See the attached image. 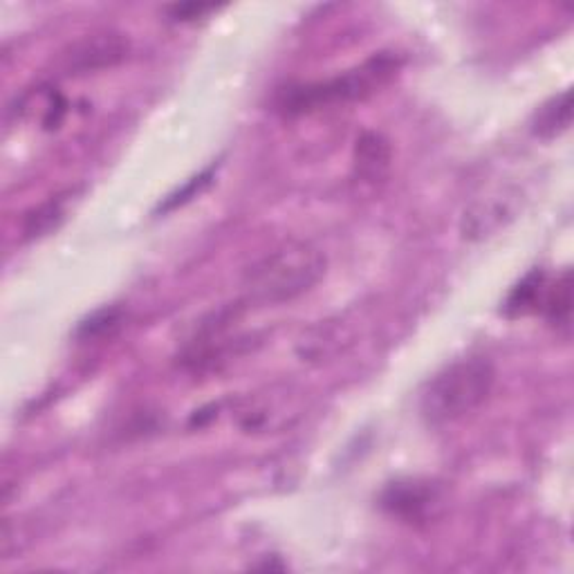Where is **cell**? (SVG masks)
Instances as JSON below:
<instances>
[{
	"label": "cell",
	"mask_w": 574,
	"mask_h": 574,
	"mask_svg": "<svg viewBox=\"0 0 574 574\" xmlns=\"http://www.w3.org/2000/svg\"><path fill=\"white\" fill-rule=\"evenodd\" d=\"M323 274L325 256L310 242L295 240L256 261L244 272L242 285L250 295V301L278 306L310 292Z\"/></svg>",
	"instance_id": "1"
},
{
	"label": "cell",
	"mask_w": 574,
	"mask_h": 574,
	"mask_svg": "<svg viewBox=\"0 0 574 574\" xmlns=\"http://www.w3.org/2000/svg\"><path fill=\"white\" fill-rule=\"evenodd\" d=\"M399 70V59L393 55H375L355 70H348L339 76L312 81V84H295L278 91L274 106L280 115L295 117L314 112L327 106L361 101L380 93V88L388 86L391 79Z\"/></svg>",
	"instance_id": "2"
},
{
	"label": "cell",
	"mask_w": 574,
	"mask_h": 574,
	"mask_svg": "<svg viewBox=\"0 0 574 574\" xmlns=\"http://www.w3.org/2000/svg\"><path fill=\"white\" fill-rule=\"evenodd\" d=\"M497 384L494 363L485 357H465L444 366L427 384L420 414L427 424L444 427L478 411Z\"/></svg>",
	"instance_id": "3"
},
{
	"label": "cell",
	"mask_w": 574,
	"mask_h": 574,
	"mask_svg": "<svg viewBox=\"0 0 574 574\" xmlns=\"http://www.w3.org/2000/svg\"><path fill=\"white\" fill-rule=\"evenodd\" d=\"M442 503L444 497L440 485L418 478L395 480L382 491L380 497V505L386 514L411 525H422L433 521Z\"/></svg>",
	"instance_id": "4"
},
{
	"label": "cell",
	"mask_w": 574,
	"mask_h": 574,
	"mask_svg": "<svg viewBox=\"0 0 574 574\" xmlns=\"http://www.w3.org/2000/svg\"><path fill=\"white\" fill-rule=\"evenodd\" d=\"M129 55V38L117 32H101L81 38L68 55H63V70L68 74H88L121 63Z\"/></svg>",
	"instance_id": "5"
},
{
	"label": "cell",
	"mask_w": 574,
	"mask_h": 574,
	"mask_svg": "<svg viewBox=\"0 0 574 574\" xmlns=\"http://www.w3.org/2000/svg\"><path fill=\"white\" fill-rule=\"evenodd\" d=\"M550 287V276L546 270L527 272L510 290L503 301V314L507 319H521L529 314H539L543 310V301Z\"/></svg>",
	"instance_id": "6"
},
{
	"label": "cell",
	"mask_w": 574,
	"mask_h": 574,
	"mask_svg": "<svg viewBox=\"0 0 574 574\" xmlns=\"http://www.w3.org/2000/svg\"><path fill=\"white\" fill-rule=\"evenodd\" d=\"M572 127V93L563 91L550 97L531 117L529 131L539 140H557Z\"/></svg>",
	"instance_id": "7"
},
{
	"label": "cell",
	"mask_w": 574,
	"mask_h": 574,
	"mask_svg": "<svg viewBox=\"0 0 574 574\" xmlns=\"http://www.w3.org/2000/svg\"><path fill=\"white\" fill-rule=\"evenodd\" d=\"M355 164H357V171L361 178L366 180H380L388 164H391V144L386 137H382L380 133H363L357 140V148H355Z\"/></svg>",
	"instance_id": "8"
},
{
	"label": "cell",
	"mask_w": 574,
	"mask_h": 574,
	"mask_svg": "<svg viewBox=\"0 0 574 574\" xmlns=\"http://www.w3.org/2000/svg\"><path fill=\"white\" fill-rule=\"evenodd\" d=\"M541 314L548 319L550 325L557 331L570 333V321H572V272L563 270L557 280L550 283L548 295L543 301Z\"/></svg>",
	"instance_id": "9"
},
{
	"label": "cell",
	"mask_w": 574,
	"mask_h": 574,
	"mask_svg": "<svg viewBox=\"0 0 574 574\" xmlns=\"http://www.w3.org/2000/svg\"><path fill=\"white\" fill-rule=\"evenodd\" d=\"M65 202H68L65 195H57L40 204V207H36L32 214H27L23 223L25 238H38L57 229L65 218Z\"/></svg>",
	"instance_id": "10"
},
{
	"label": "cell",
	"mask_w": 574,
	"mask_h": 574,
	"mask_svg": "<svg viewBox=\"0 0 574 574\" xmlns=\"http://www.w3.org/2000/svg\"><path fill=\"white\" fill-rule=\"evenodd\" d=\"M124 321V312L121 308H101L97 312H93L88 319H84L76 327V337L81 342H91V339H101L106 335H112L117 327Z\"/></svg>",
	"instance_id": "11"
},
{
	"label": "cell",
	"mask_w": 574,
	"mask_h": 574,
	"mask_svg": "<svg viewBox=\"0 0 574 574\" xmlns=\"http://www.w3.org/2000/svg\"><path fill=\"white\" fill-rule=\"evenodd\" d=\"M212 180H214V167H210L207 171H202L200 176L191 178L182 189L171 193L167 200H164V204H159V212H171V210L182 207V204L193 200L202 189H207L212 184Z\"/></svg>",
	"instance_id": "12"
},
{
	"label": "cell",
	"mask_w": 574,
	"mask_h": 574,
	"mask_svg": "<svg viewBox=\"0 0 574 574\" xmlns=\"http://www.w3.org/2000/svg\"><path fill=\"white\" fill-rule=\"evenodd\" d=\"M220 5H207V3H180V5H171L167 8V14L171 21L176 23H189V21H198L210 16L212 12H218Z\"/></svg>",
	"instance_id": "13"
}]
</instances>
